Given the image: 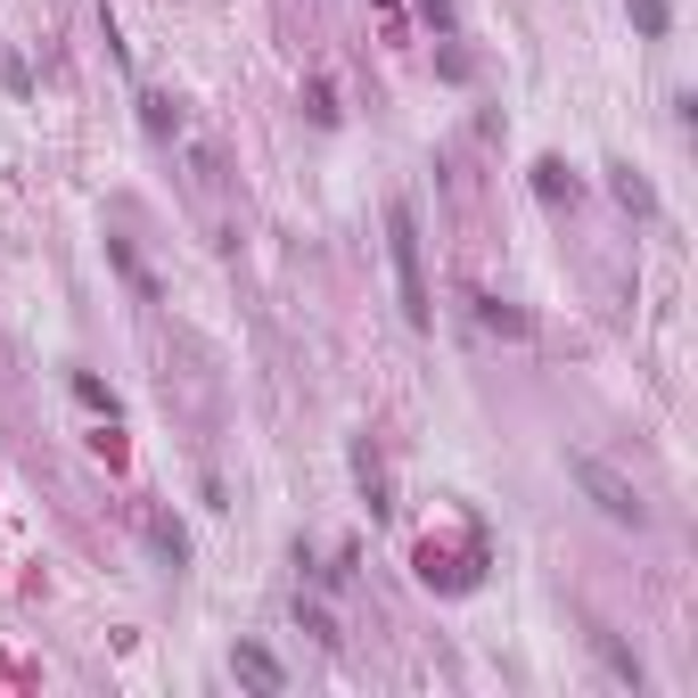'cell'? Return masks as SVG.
Here are the masks:
<instances>
[{"label":"cell","instance_id":"5","mask_svg":"<svg viewBox=\"0 0 698 698\" xmlns=\"http://www.w3.org/2000/svg\"><path fill=\"white\" fill-rule=\"evenodd\" d=\"M469 312H477L485 337H526V312H510L501 296H469Z\"/></svg>","mask_w":698,"mask_h":698},{"label":"cell","instance_id":"13","mask_svg":"<svg viewBox=\"0 0 698 698\" xmlns=\"http://www.w3.org/2000/svg\"><path fill=\"white\" fill-rule=\"evenodd\" d=\"M305 108H312V123H337V91H329V82H312Z\"/></svg>","mask_w":698,"mask_h":698},{"label":"cell","instance_id":"2","mask_svg":"<svg viewBox=\"0 0 698 698\" xmlns=\"http://www.w3.org/2000/svg\"><path fill=\"white\" fill-rule=\"evenodd\" d=\"M567 477H576L584 493H591V510H600V518H617V526H641V518H649V510H641V493H632V477H617L608 460L567 452Z\"/></svg>","mask_w":698,"mask_h":698},{"label":"cell","instance_id":"4","mask_svg":"<svg viewBox=\"0 0 698 698\" xmlns=\"http://www.w3.org/2000/svg\"><path fill=\"white\" fill-rule=\"evenodd\" d=\"M108 256H116V271H123V280H132V296H140V305H164V288H157V271H148V263H140V247H132V239H108Z\"/></svg>","mask_w":698,"mask_h":698},{"label":"cell","instance_id":"9","mask_svg":"<svg viewBox=\"0 0 698 698\" xmlns=\"http://www.w3.org/2000/svg\"><path fill=\"white\" fill-rule=\"evenodd\" d=\"M140 123H148V132H181V108H173V99H164V91H140Z\"/></svg>","mask_w":698,"mask_h":698},{"label":"cell","instance_id":"6","mask_svg":"<svg viewBox=\"0 0 698 698\" xmlns=\"http://www.w3.org/2000/svg\"><path fill=\"white\" fill-rule=\"evenodd\" d=\"M591 649H600V658H608V674H617V682H632V690L649 682V674H641V658H632V649L617 641V632H591Z\"/></svg>","mask_w":698,"mask_h":698},{"label":"cell","instance_id":"3","mask_svg":"<svg viewBox=\"0 0 698 698\" xmlns=\"http://www.w3.org/2000/svg\"><path fill=\"white\" fill-rule=\"evenodd\" d=\"M230 674H239L247 690H263V698H280V690H288L280 658H271V649H256V641H239V649H230Z\"/></svg>","mask_w":698,"mask_h":698},{"label":"cell","instance_id":"12","mask_svg":"<svg viewBox=\"0 0 698 698\" xmlns=\"http://www.w3.org/2000/svg\"><path fill=\"white\" fill-rule=\"evenodd\" d=\"M632 26H641L649 41H658V33H666V0H632Z\"/></svg>","mask_w":698,"mask_h":698},{"label":"cell","instance_id":"11","mask_svg":"<svg viewBox=\"0 0 698 698\" xmlns=\"http://www.w3.org/2000/svg\"><path fill=\"white\" fill-rule=\"evenodd\" d=\"M608 189H617V198L632 206V215H649V206H658V198H649V181H632V173H625V164H617V181H608Z\"/></svg>","mask_w":698,"mask_h":698},{"label":"cell","instance_id":"8","mask_svg":"<svg viewBox=\"0 0 698 698\" xmlns=\"http://www.w3.org/2000/svg\"><path fill=\"white\" fill-rule=\"evenodd\" d=\"M74 403L99 411V419H116V387H108V378H91V370H74Z\"/></svg>","mask_w":698,"mask_h":698},{"label":"cell","instance_id":"10","mask_svg":"<svg viewBox=\"0 0 698 698\" xmlns=\"http://www.w3.org/2000/svg\"><path fill=\"white\" fill-rule=\"evenodd\" d=\"M148 542H157V559H173V567L189 559V535H181V526H173V518H164V510H157V518H148Z\"/></svg>","mask_w":698,"mask_h":698},{"label":"cell","instance_id":"7","mask_svg":"<svg viewBox=\"0 0 698 698\" xmlns=\"http://www.w3.org/2000/svg\"><path fill=\"white\" fill-rule=\"evenodd\" d=\"M535 198H542V206H576V173H567L559 157H551V164H535Z\"/></svg>","mask_w":698,"mask_h":698},{"label":"cell","instance_id":"14","mask_svg":"<svg viewBox=\"0 0 698 698\" xmlns=\"http://www.w3.org/2000/svg\"><path fill=\"white\" fill-rule=\"evenodd\" d=\"M0 82H9V91L26 99V91H33V67H26V58H0Z\"/></svg>","mask_w":698,"mask_h":698},{"label":"cell","instance_id":"1","mask_svg":"<svg viewBox=\"0 0 698 698\" xmlns=\"http://www.w3.org/2000/svg\"><path fill=\"white\" fill-rule=\"evenodd\" d=\"M387 256H395V288H403V321L428 329L436 305H428V280H419V230H411V206H387Z\"/></svg>","mask_w":698,"mask_h":698}]
</instances>
